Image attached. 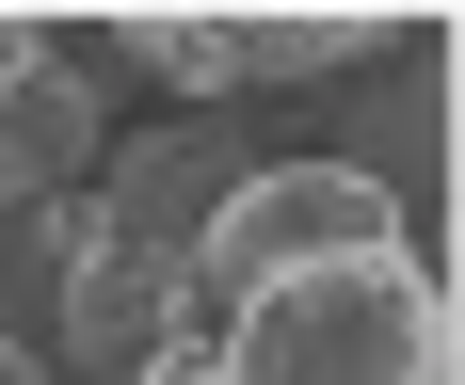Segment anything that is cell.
<instances>
[{"label": "cell", "mask_w": 465, "mask_h": 385, "mask_svg": "<svg viewBox=\"0 0 465 385\" xmlns=\"http://www.w3.org/2000/svg\"><path fill=\"white\" fill-rule=\"evenodd\" d=\"M0 385H64V370H48V353H16V337H0Z\"/></svg>", "instance_id": "obj_9"}, {"label": "cell", "mask_w": 465, "mask_h": 385, "mask_svg": "<svg viewBox=\"0 0 465 385\" xmlns=\"http://www.w3.org/2000/svg\"><path fill=\"white\" fill-rule=\"evenodd\" d=\"M48 273H64L48 209H0V337H16V353H48Z\"/></svg>", "instance_id": "obj_6"}, {"label": "cell", "mask_w": 465, "mask_h": 385, "mask_svg": "<svg viewBox=\"0 0 465 385\" xmlns=\"http://www.w3.org/2000/svg\"><path fill=\"white\" fill-rule=\"evenodd\" d=\"M113 16H48V64L0 96V209H64L113 161Z\"/></svg>", "instance_id": "obj_2"}, {"label": "cell", "mask_w": 465, "mask_h": 385, "mask_svg": "<svg viewBox=\"0 0 465 385\" xmlns=\"http://www.w3.org/2000/svg\"><path fill=\"white\" fill-rule=\"evenodd\" d=\"M241 177H257V144L193 113V129H113V161H96V192H81V209H96V241H113V257H161V273H177Z\"/></svg>", "instance_id": "obj_3"}, {"label": "cell", "mask_w": 465, "mask_h": 385, "mask_svg": "<svg viewBox=\"0 0 465 385\" xmlns=\"http://www.w3.org/2000/svg\"><path fill=\"white\" fill-rule=\"evenodd\" d=\"M225 385H450V289L433 257H322L225 305Z\"/></svg>", "instance_id": "obj_1"}, {"label": "cell", "mask_w": 465, "mask_h": 385, "mask_svg": "<svg viewBox=\"0 0 465 385\" xmlns=\"http://www.w3.org/2000/svg\"><path fill=\"white\" fill-rule=\"evenodd\" d=\"M370 48H401V33H385V16H225L241 81H337V64H370Z\"/></svg>", "instance_id": "obj_5"}, {"label": "cell", "mask_w": 465, "mask_h": 385, "mask_svg": "<svg viewBox=\"0 0 465 385\" xmlns=\"http://www.w3.org/2000/svg\"><path fill=\"white\" fill-rule=\"evenodd\" d=\"M144 385H225V353H177V337H161V353H144Z\"/></svg>", "instance_id": "obj_8"}, {"label": "cell", "mask_w": 465, "mask_h": 385, "mask_svg": "<svg viewBox=\"0 0 465 385\" xmlns=\"http://www.w3.org/2000/svg\"><path fill=\"white\" fill-rule=\"evenodd\" d=\"M33 64H48V16H0V96L33 81Z\"/></svg>", "instance_id": "obj_7"}, {"label": "cell", "mask_w": 465, "mask_h": 385, "mask_svg": "<svg viewBox=\"0 0 465 385\" xmlns=\"http://www.w3.org/2000/svg\"><path fill=\"white\" fill-rule=\"evenodd\" d=\"M48 241H64V273H48V370H81V385H144V353L177 337V273H161V257H113L81 192L48 209Z\"/></svg>", "instance_id": "obj_4"}]
</instances>
